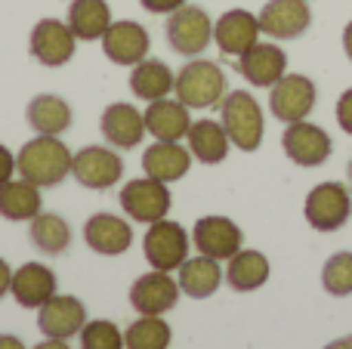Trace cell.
Returning <instances> with one entry per match:
<instances>
[{
  "label": "cell",
  "instance_id": "cell-33",
  "mask_svg": "<svg viewBox=\"0 0 352 349\" xmlns=\"http://www.w3.org/2000/svg\"><path fill=\"white\" fill-rule=\"evenodd\" d=\"M322 284L331 297H346L352 294V254L340 251L334 257H328L322 269Z\"/></svg>",
  "mask_w": 352,
  "mask_h": 349
},
{
  "label": "cell",
  "instance_id": "cell-2",
  "mask_svg": "<svg viewBox=\"0 0 352 349\" xmlns=\"http://www.w3.org/2000/svg\"><path fill=\"white\" fill-rule=\"evenodd\" d=\"M219 124L226 127L232 146L241 152H256L263 146L266 133V117H263L260 102L248 90H232L219 102Z\"/></svg>",
  "mask_w": 352,
  "mask_h": 349
},
{
  "label": "cell",
  "instance_id": "cell-34",
  "mask_svg": "<svg viewBox=\"0 0 352 349\" xmlns=\"http://www.w3.org/2000/svg\"><path fill=\"white\" fill-rule=\"evenodd\" d=\"M124 334L115 322L109 319H96L87 322L80 331V349H124Z\"/></svg>",
  "mask_w": 352,
  "mask_h": 349
},
{
  "label": "cell",
  "instance_id": "cell-14",
  "mask_svg": "<svg viewBox=\"0 0 352 349\" xmlns=\"http://www.w3.org/2000/svg\"><path fill=\"white\" fill-rule=\"evenodd\" d=\"M152 49V37H148L146 25L124 19V22H111L109 31L102 34V53L109 56V62L124 68H133L136 62H142Z\"/></svg>",
  "mask_w": 352,
  "mask_h": 349
},
{
  "label": "cell",
  "instance_id": "cell-21",
  "mask_svg": "<svg viewBox=\"0 0 352 349\" xmlns=\"http://www.w3.org/2000/svg\"><path fill=\"white\" fill-rule=\"evenodd\" d=\"M84 241L90 251L102 254V257H118V254H127L133 245V229L127 220L115 214H93L84 223Z\"/></svg>",
  "mask_w": 352,
  "mask_h": 349
},
{
  "label": "cell",
  "instance_id": "cell-27",
  "mask_svg": "<svg viewBox=\"0 0 352 349\" xmlns=\"http://www.w3.org/2000/svg\"><path fill=\"white\" fill-rule=\"evenodd\" d=\"M176 87V74L170 71V65L161 59H142L133 65L130 71V90H133L136 99H146V102H155V99H167Z\"/></svg>",
  "mask_w": 352,
  "mask_h": 349
},
{
  "label": "cell",
  "instance_id": "cell-25",
  "mask_svg": "<svg viewBox=\"0 0 352 349\" xmlns=\"http://www.w3.org/2000/svg\"><path fill=\"white\" fill-rule=\"evenodd\" d=\"M186 142H188V152H192L195 161L201 164H223L226 155H229V133L219 121H210V117H201V121H192L186 133Z\"/></svg>",
  "mask_w": 352,
  "mask_h": 349
},
{
  "label": "cell",
  "instance_id": "cell-5",
  "mask_svg": "<svg viewBox=\"0 0 352 349\" xmlns=\"http://www.w3.org/2000/svg\"><path fill=\"white\" fill-rule=\"evenodd\" d=\"M303 216L316 232H337L352 216V195L343 183H318L306 195Z\"/></svg>",
  "mask_w": 352,
  "mask_h": 349
},
{
  "label": "cell",
  "instance_id": "cell-12",
  "mask_svg": "<svg viewBox=\"0 0 352 349\" xmlns=\"http://www.w3.org/2000/svg\"><path fill=\"white\" fill-rule=\"evenodd\" d=\"M260 31L272 41H297L309 31V0H269L260 10Z\"/></svg>",
  "mask_w": 352,
  "mask_h": 349
},
{
  "label": "cell",
  "instance_id": "cell-35",
  "mask_svg": "<svg viewBox=\"0 0 352 349\" xmlns=\"http://www.w3.org/2000/svg\"><path fill=\"white\" fill-rule=\"evenodd\" d=\"M337 124H340L343 133L352 136V87L337 99Z\"/></svg>",
  "mask_w": 352,
  "mask_h": 349
},
{
  "label": "cell",
  "instance_id": "cell-26",
  "mask_svg": "<svg viewBox=\"0 0 352 349\" xmlns=\"http://www.w3.org/2000/svg\"><path fill=\"white\" fill-rule=\"evenodd\" d=\"M179 291L182 294H188L192 300H207V297H213L219 291V284H223V269H219V260H210V257H188L186 263L179 266Z\"/></svg>",
  "mask_w": 352,
  "mask_h": 349
},
{
  "label": "cell",
  "instance_id": "cell-30",
  "mask_svg": "<svg viewBox=\"0 0 352 349\" xmlns=\"http://www.w3.org/2000/svg\"><path fill=\"white\" fill-rule=\"evenodd\" d=\"M226 282L238 294H250V291L263 288L269 282V260L260 251H238L226 266Z\"/></svg>",
  "mask_w": 352,
  "mask_h": 349
},
{
  "label": "cell",
  "instance_id": "cell-28",
  "mask_svg": "<svg viewBox=\"0 0 352 349\" xmlns=\"http://www.w3.org/2000/svg\"><path fill=\"white\" fill-rule=\"evenodd\" d=\"M65 22L78 41H102V34L115 19H111V6L105 0H72Z\"/></svg>",
  "mask_w": 352,
  "mask_h": 349
},
{
  "label": "cell",
  "instance_id": "cell-42",
  "mask_svg": "<svg viewBox=\"0 0 352 349\" xmlns=\"http://www.w3.org/2000/svg\"><path fill=\"white\" fill-rule=\"evenodd\" d=\"M324 349H352V337H340V340H334V344H328Z\"/></svg>",
  "mask_w": 352,
  "mask_h": 349
},
{
  "label": "cell",
  "instance_id": "cell-7",
  "mask_svg": "<svg viewBox=\"0 0 352 349\" xmlns=\"http://www.w3.org/2000/svg\"><path fill=\"white\" fill-rule=\"evenodd\" d=\"M118 201H121V210L130 216V220L136 223H158L164 220L167 214H170V189H167V183H161V179H152V177H140V179H130V183H124L121 195H118Z\"/></svg>",
  "mask_w": 352,
  "mask_h": 349
},
{
  "label": "cell",
  "instance_id": "cell-20",
  "mask_svg": "<svg viewBox=\"0 0 352 349\" xmlns=\"http://www.w3.org/2000/svg\"><path fill=\"white\" fill-rule=\"evenodd\" d=\"M56 291H59V282H56V272L50 266L25 263L12 269L10 294L22 309H41L50 297H56Z\"/></svg>",
  "mask_w": 352,
  "mask_h": 349
},
{
  "label": "cell",
  "instance_id": "cell-29",
  "mask_svg": "<svg viewBox=\"0 0 352 349\" xmlns=\"http://www.w3.org/2000/svg\"><path fill=\"white\" fill-rule=\"evenodd\" d=\"M41 214V189L22 177H12L10 183L0 185V216L10 223L34 220Z\"/></svg>",
  "mask_w": 352,
  "mask_h": 349
},
{
  "label": "cell",
  "instance_id": "cell-41",
  "mask_svg": "<svg viewBox=\"0 0 352 349\" xmlns=\"http://www.w3.org/2000/svg\"><path fill=\"white\" fill-rule=\"evenodd\" d=\"M343 49H346V59L352 62V22L343 28Z\"/></svg>",
  "mask_w": 352,
  "mask_h": 349
},
{
  "label": "cell",
  "instance_id": "cell-16",
  "mask_svg": "<svg viewBox=\"0 0 352 349\" xmlns=\"http://www.w3.org/2000/svg\"><path fill=\"white\" fill-rule=\"evenodd\" d=\"M179 294H182L179 282L170 278V272L152 269L133 282V288H130V306L140 315H164L176 306Z\"/></svg>",
  "mask_w": 352,
  "mask_h": 349
},
{
  "label": "cell",
  "instance_id": "cell-4",
  "mask_svg": "<svg viewBox=\"0 0 352 349\" xmlns=\"http://www.w3.org/2000/svg\"><path fill=\"white\" fill-rule=\"evenodd\" d=\"M164 34H167L170 49H176L179 56L195 59V56H201L210 47L213 19L207 16V10H201V6L186 3L176 12H170V19H167V25H164Z\"/></svg>",
  "mask_w": 352,
  "mask_h": 349
},
{
  "label": "cell",
  "instance_id": "cell-1",
  "mask_svg": "<svg viewBox=\"0 0 352 349\" xmlns=\"http://www.w3.org/2000/svg\"><path fill=\"white\" fill-rule=\"evenodd\" d=\"M72 148L59 139V136H43L37 133L28 139L16 155V173L37 189H53L72 173Z\"/></svg>",
  "mask_w": 352,
  "mask_h": 349
},
{
  "label": "cell",
  "instance_id": "cell-31",
  "mask_svg": "<svg viewBox=\"0 0 352 349\" xmlns=\"http://www.w3.org/2000/svg\"><path fill=\"white\" fill-rule=\"evenodd\" d=\"M28 238L41 254L59 257V254H65L68 245H72V226H68L59 214H43L41 210V214L31 220Z\"/></svg>",
  "mask_w": 352,
  "mask_h": 349
},
{
  "label": "cell",
  "instance_id": "cell-24",
  "mask_svg": "<svg viewBox=\"0 0 352 349\" xmlns=\"http://www.w3.org/2000/svg\"><path fill=\"white\" fill-rule=\"evenodd\" d=\"M25 117H28L31 130L43 133V136H62L74 124L72 105L62 96H56V93H41V96H34L28 102V109H25Z\"/></svg>",
  "mask_w": 352,
  "mask_h": 349
},
{
  "label": "cell",
  "instance_id": "cell-18",
  "mask_svg": "<svg viewBox=\"0 0 352 349\" xmlns=\"http://www.w3.org/2000/svg\"><path fill=\"white\" fill-rule=\"evenodd\" d=\"M260 19L250 10H229L213 22V43L226 56H241L260 41Z\"/></svg>",
  "mask_w": 352,
  "mask_h": 349
},
{
  "label": "cell",
  "instance_id": "cell-13",
  "mask_svg": "<svg viewBox=\"0 0 352 349\" xmlns=\"http://www.w3.org/2000/svg\"><path fill=\"white\" fill-rule=\"evenodd\" d=\"M192 241L198 247V254L210 260H226L229 263L238 251L244 247V232L238 223H232L229 216H201L192 229Z\"/></svg>",
  "mask_w": 352,
  "mask_h": 349
},
{
  "label": "cell",
  "instance_id": "cell-9",
  "mask_svg": "<svg viewBox=\"0 0 352 349\" xmlns=\"http://www.w3.org/2000/svg\"><path fill=\"white\" fill-rule=\"evenodd\" d=\"M72 177L84 189H93V192L115 189L124 177V161L115 148L87 146L72 158Z\"/></svg>",
  "mask_w": 352,
  "mask_h": 349
},
{
  "label": "cell",
  "instance_id": "cell-38",
  "mask_svg": "<svg viewBox=\"0 0 352 349\" xmlns=\"http://www.w3.org/2000/svg\"><path fill=\"white\" fill-rule=\"evenodd\" d=\"M10 284H12V269H10V263L0 257V300L10 294Z\"/></svg>",
  "mask_w": 352,
  "mask_h": 349
},
{
  "label": "cell",
  "instance_id": "cell-10",
  "mask_svg": "<svg viewBox=\"0 0 352 349\" xmlns=\"http://www.w3.org/2000/svg\"><path fill=\"white\" fill-rule=\"evenodd\" d=\"M74 47H78V37L72 34L68 22L59 19H41V22L31 28L28 37V49L43 68H62L74 59Z\"/></svg>",
  "mask_w": 352,
  "mask_h": 349
},
{
  "label": "cell",
  "instance_id": "cell-39",
  "mask_svg": "<svg viewBox=\"0 0 352 349\" xmlns=\"http://www.w3.org/2000/svg\"><path fill=\"white\" fill-rule=\"evenodd\" d=\"M0 349H25V344L16 334H0Z\"/></svg>",
  "mask_w": 352,
  "mask_h": 349
},
{
  "label": "cell",
  "instance_id": "cell-37",
  "mask_svg": "<svg viewBox=\"0 0 352 349\" xmlns=\"http://www.w3.org/2000/svg\"><path fill=\"white\" fill-rule=\"evenodd\" d=\"M12 177H16V155H12L10 148L0 142V185L10 183Z\"/></svg>",
  "mask_w": 352,
  "mask_h": 349
},
{
  "label": "cell",
  "instance_id": "cell-15",
  "mask_svg": "<svg viewBox=\"0 0 352 349\" xmlns=\"http://www.w3.org/2000/svg\"><path fill=\"white\" fill-rule=\"evenodd\" d=\"M87 325V306L78 297L56 294L37 309V328L43 337L53 340H72L84 331Z\"/></svg>",
  "mask_w": 352,
  "mask_h": 349
},
{
  "label": "cell",
  "instance_id": "cell-22",
  "mask_svg": "<svg viewBox=\"0 0 352 349\" xmlns=\"http://www.w3.org/2000/svg\"><path fill=\"white\" fill-rule=\"evenodd\" d=\"M188 105H182L179 99H155L148 102L146 115V130L161 142H179L186 139L188 127H192V115H188Z\"/></svg>",
  "mask_w": 352,
  "mask_h": 349
},
{
  "label": "cell",
  "instance_id": "cell-11",
  "mask_svg": "<svg viewBox=\"0 0 352 349\" xmlns=\"http://www.w3.org/2000/svg\"><path fill=\"white\" fill-rule=\"evenodd\" d=\"M281 148L297 167H322L334 152V142H331L324 127L309 121H297L287 124L285 136H281Z\"/></svg>",
  "mask_w": 352,
  "mask_h": 349
},
{
  "label": "cell",
  "instance_id": "cell-8",
  "mask_svg": "<svg viewBox=\"0 0 352 349\" xmlns=\"http://www.w3.org/2000/svg\"><path fill=\"white\" fill-rule=\"evenodd\" d=\"M316 80L306 78V74H285L275 87H269V111L281 124L306 121L316 109Z\"/></svg>",
  "mask_w": 352,
  "mask_h": 349
},
{
  "label": "cell",
  "instance_id": "cell-17",
  "mask_svg": "<svg viewBox=\"0 0 352 349\" xmlns=\"http://www.w3.org/2000/svg\"><path fill=\"white\" fill-rule=\"evenodd\" d=\"M238 74L254 87H275L287 74V53L278 43L256 41L248 53L238 56Z\"/></svg>",
  "mask_w": 352,
  "mask_h": 349
},
{
  "label": "cell",
  "instance_id": "cell-3",
  "mask_svg": "<svg viewBox=\"0 0 352 349\" xmlns=\"http://www.w3.org/2000/svg\"><path fill=\"white\" fill-rule=\"evenodd\" d=\"M226 93V71L210 59H192L176 71L173 96L188 109H213Z\"/></svg>",
  "mask_w": 352,
  "mask_h": 349
},
{
  "label": "cell",
  "instance_id": "cell-23",
  "mask_svg": "<svg viewBox=\"0 0 352 349\" xmlns=\"http://www.w3.org/2000/svg\"><path fill=\"white\" fill-rule=\"evenodd\" d=\"M188 167H192V152H188V146H179V142L155 139L152 146L146 148V155H142V170H146V177L161 179V183H167V185L186 177Z\"/></svg>",
  "mask_w": 352,
  "mask_h": 349
},
{
  "label": "cell",
  "instance_id": "cell-6",
  "mask_svg": "<svg viewBox=\"0 0 352 349\" xmlns=\"http://www.w3.org/2000/svg\"><path fill=\"white\" fill-rule=\"evenodd\" d=\"M188 247H192V235L173 220H158L148 226L146 238H142V254H146L148 266L161 272L179 269L188 260Z\"/></svg>",
  "mask_w": 352,
  "mask_h": 349
},
{
  "label": "cell",
  "instance_id": "cell-43",
  "mask_svg": "<svg viewBox=\"0 0 352 349\" xmlns=\"http://www.w3.org/2000/svg\"><path fill=\"white\" fill-rule=\"evenodd\" d=\"M346 170H349V183H352V161H349V167H346Z\"/></svg>",
  "mask_w": 352,
  "mask_h": 349
},
{
  "label": "cell",
  "instance_id": "cell-32",
  "mask_svg": "<svg viewBox=\"0 0 352 349\" xmlns=\"http://www.w3.org/2000/svg\"><path fill=\"white\" fill-rule=\"evenodd\" d=\"M170 340H173V331L161 315H140V319L124 331L127 349H167Z\"/></svg>",
  "mask_w": 352,
  "mask_h": 349
},
{
  "label": "cell",
  "instance_id": "cell-36",
  "mask_svg": "<svg viewBox=\"0 0 352 349\" xmlns=\"http://www.w3.org/2000/svg\"><path fill=\"white\" fill-rule=\"evenodd\" d=\"M140 6L146 12H155V16H170L179 6H186V0H140Z\"/></svg>",
  "mask_w": 352,
  "mask_h": 349
},
{
  "label": "cell",
  "instance_id": "cell-40",
  "mask_svg": "<svg viewBox=\"0 0 352 349\" xmlns=\"http://www.w3.org/2000/svg\"><path fill=\"white\" fill-rule=\"evenodd\" d=\"M34 349H72V346H68V340H53V337H47L43 344H37Z\"/></svg>",
  "mask_w": 352,
  "mask_h": 349
},
{
  "label": "cell",
  "instance_id": "cell-19",
  "mask_svg": "<svg viewBox=\"0 0 352 349\" xmlns=\"http://www.w3.org/2000/svg\"><path fill=\"white\" fill-rule=\"evenodd\" d=\"M99 130H102L105 142H109L111 148H124V152H127V148H136L148 133L146 115L130 102H111L109 109L102 111Z\"/></svg>",
  "mask_w": 352,
  "mask_h": 349
}]
</instances>
